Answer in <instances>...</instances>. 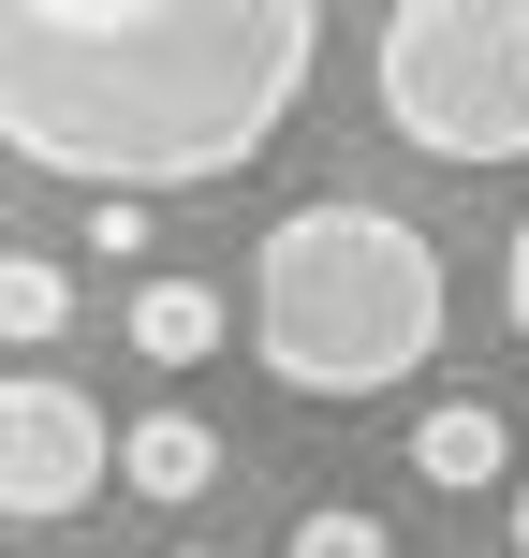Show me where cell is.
<instances>
[{"instance_id": "obj_11", "label": "cell", "mask_w": 529, "mask_h": 558, "mask_svg": "<svg viewBox=\"0 0 529 558\" xmlns=\"http://www.w3.org/2000/svg\"><path fill=\"white\" fill-rule=\"evenodd\" d=\"M515 558H529V485H515Z\"/></svg>"}, {"instance_id": "obj_4", "label": "cell", "mask_w": 529, "mask_h": 558, "mask_svg": "<svg viewBox=\"0 0 529 558\" xmlns=\"http://www.w3.org/2000/svg\"><path fill=\"white\" fill-rule=\"evenodd\" d=\"M118 471V426L88 383H0V514L15 530H59V514H88Z\"/></svg>"}, {"instance_id": "obj_6", "label": "cell", "mask_w": 529, "mask_h": 558, "mask_svg": "<svg viewBox=\"0 0 529 558\" xmlns=\"http://www.w3.org/2000/svg\"><path fill=\"white\" fill-rule=\"evenodd\" d=\"M412 471H426V485H442V500H485V485H501V471H515V426H501V412H485V397H442V412H426V426H412Z\"/></svg>"}, {"instance_id": "obj_3", "label": "cell", "mask_w": 529, "mask_h": 558, "mask_svg": "<svg viewBox=\"0 0 529 558\" xmlns=\"http://www.w3.org/2000/svg\"><path fill=\"white\" fill-rule=\"evenodd\" d=\"M397 147L426 162H529V0H397L368 45Z\"/></svg>"}, {"instance_id": "obj_1", "label": "cell", "mask_w": 529, "mask_h": 558, "mask_svg": "<svg viewBox=\"0 0 529 558\" xmlns=\"http://www.w3.org/2000/svg\"><path fill=\"white\" fill-rule=\"evenodd\" d=\"M309 0H0V147L104 206L265 162L309 104Z\"/></svg>"}, {"instance_id": "obj_12", "label": "cell", "mask_w": 529, "mask_h": 558, "mask_svg": "<svg viewBox=\"0 0 529 558\" xmlns=\"http://www.w3.org/2000/svg\"><path fill=\"white\" fill-rule=\"evenodd\" d=\"M177 558H206V544H177Z\"/></svg>"}, {"instance_id": "obj_8", "label": "cell", "mask_w": 529, "mask_h": 558, "mask_svg": "<svg viewBox=\"0 0 529 558\" xmlns=\"http://www.w3.org/2000/svg\"><path fill=\"white\" fill-rule=\"evenodd\" d=\"M0 338H15V353L74 338V265H45V251H0Z\"/></svg>"}, {"instance_id": "obj_10", "label": "cell", "mask_w": 529, "mask_h": 558, "mask_svg": "<svg viewBox=\"0 0 529 558\" xmlns=\"http://www.w3.org/2000/svg\"><path fill=\"white\" fill-rule=\"evenodd\" d=\"M501 308H515V338H529V221L501 235Z\"/></svg>"}, {"instance_id": "obj_9", "label": "cell", "mask_w": 529, "mask_h": 558, "mask_svg": "<svg viewBox=\"0 0 529 558\" xmlns=\"http://www.w3.org/2000/svg\"><path fill=\"white\" fill-rule=\"evenodd\" d=\"M294 558H397V530L353 514V500H324V514H294Z\"/></svg>"}, {"instance_id": "obj_2", "label": "cell", "mask_w": 529, "mask_h": 558, "mask_svg": "<svg viewBox=\"0 0 529 558\" xmlns=\"http://www.w3.org/2000/svg\"><path fill=\"white\" fill-rule=\"evenodd\" d=\"M442 251H426L397 206H368V192H309V206H279L265 221V251H251V353H265V383H294V397H397L426 353H442Z\"/></svg>"}, {"instance_id": "obj_7", "label": "cell", "mask_w": 529, "mask_h": 558, "mask_svg": "<svg viewBox=\"0 0 529 558\" xmlns=\"http://www.w3.org/2000/svg\"><path fill=\"white\" fill-rule=\"evenodd\" d=\"M221 324H236V308L206 294V279H133V353H147V367H206Z\"/></svg>"}, {"instance_id": "obj_5", "label": "cell", "mask_w": 529, "mask_h": 558, "mask_svg": "<svg viewBox=\"0 0 529 558\" xmlns=\"http://www.w3.org/2000/svg\"><path fill=\"white\" fill-rule=\"evenodd\" d=\"M118 485H133V500H206V485H221L206 412H133L118 426Z\"/></svg>"}]
</instances>
